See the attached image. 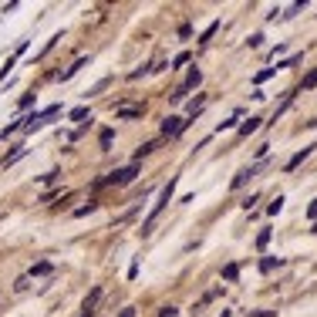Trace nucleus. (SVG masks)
Returning <instances> with one entry per match:
<instances>
[{
    "instance_id": "obj_1",
    "label": "nucleus",
    "mask_w": 317,
    "mask_h": 317,
    "mask_svg": "<svg viewBox=\"0 0 317 317\" xmlns=\"http://www.w3.org/2000/svg\"><path fill=\"white\" fill-rule=\"evenodd\" d=\"M172 193H176V179H169V186H162V193H159V203L152 206V213H149V220L142 223V236H149V233H152L155 220H159V216H162V209L172 203Z\"/></svg>"
},
{
    "instance_id": "obj_2",
    "label": "nucleus",
    "mask_w": 317,
    "mask_h": 317,
    "mask_svg": "<svg viewBox=\"0 0 317 317\" xmlns=\"http://www.w3.org/2000/svg\"><path fill=\"white\" fill-rule=\"evenodd\" d=\"M138 176V165L132 162V165H125V169H115V172H108L105 179H98V186H129L132 179Z\"/></svg>"
},
{
    "instance_id": "obj_3",
    "label": "nucleus",
    "mask_w": 317,
    "mask_h": 317,
    "mask_svg": "<svg viewBox=\"0 0 317 317\" xmlns=\"http://www.w3.org/2000/svg\"><path fill=\"white\" fill-rule=\"evenodd\" d=\"M57 112H61V105H51V108H44V112L31 115V118H24V125H20V129H24V132H34V129H41V125L48 122V118H54Z\"/></svg>"
},
{
    "instance_id": "obj_4",
    "label": "nucleus",
    "mask_w": 317,
    "mask_h": 317,
    "mask_svg": "<svg viewBox=\"0 0 317 317\" xmlns=\"http://www.w3.org/2000/svg\"><path fill=\"white\" fill-rule=\"evenodd\" d=\"M182 129H186V122H182V118H176V115H169V118L162 122V135H165V138H169V135H179Z\"/></svg>"
},
{
    "instance_id": "obj_5",
    "label": "nucleus",
    "mask_w": 317,
    "mask_h": 317,
    "mask_svg": "<svg viewBox=\"0 0 317 317\" xmlns=\"http://www.w3.org/2000/svg\"><path fill=\"white\" fill-rule=\"evenodd\" d=\"M98 297H101V287H95V290L84 297V307H81V314H78V317H95V304H98Z\"/></svg>"
},
{
    "instance_id": "obj_6",
    "label": "nucleus",
    "mask_w": 317,
    "mask_h": 317,
    "mask_svg": "<svg viewBox=\"0 0 317 317\" xmlns=\"http://www.w3.org/2000/svg\"><path fill=\"white\" fill-rule=\"evenodd\" d=\"M253 176H257V165H246V169H240V172H236V179H233V189H243L246 182L253 179Z\"/></svg>"
},
{
    "instance_id": "obj_7",
    "label": "nucleus",
    "mask_w": 317,
    "mask_h": 317,
    "mask_svg": "<svg viewBox=\"0 0 317 317\" xmlns=\"http://www.w3.org/2000/svg\"><path fill=\"white\" fill-rule=\"evenodd\" d=\"M277 267H284L280 257H263V260H260V273H273Z\"/></svg>"
},
{
    "instance_id": "obj_8",
    "label": "nucleus",
    "mask_w": 317,
    "mask_h": 317,
    "mask_svg": "<svg viewBox=\"0 0 317 317\" xmlns=\"http://www.w3.org/2000/svg\"><path fill=\"white\" fill-rule=\"evenodd\" d=\"M115 118H142V108H135V105H122L118 112H115Z\"/></svg>"
},
{
    "instance_id": "obj_9",
    "label": "nucleus",
    "mask_w": 317,
    "mask_h": 317,
    "mask_svg": "<svg viewBox=\"0 0 317 317\" xmlns=\"http://www.w3.org/2000/svg\"><path fill=\"white\" fill-rule=\"evenodd\" d=\"M314 149H317V145H307V149H301V152H297V155H293V159H290V162H287V169H297V165H301L304 159H307V155L314 152Z\"/></svg>"
},
{
    "instance_id": "obj_10",
    "label": "nucleus",
    "mask_w": 317,
    "mask_h": 317,
    "mask_svg": "<svg viewBox=\"0 0 317 317\" xmlns=\"http://www.w3.org/2000/svg\"><path fill=\"white\" fill-rule=\"evenodd\" d=\"M260 129V118H250V122H243V125H236V132L240 135H253V132Z\"/></svg>"
},
{
    "instance_id": "obj_11",
    "label": "nucleus",
    "mask_w": 317,
    "mask_h": 317,
    "mask_svg": "<svg viewBox=\"0 0 317 317\" xmlns=\"http://www.w3.org/2000/svg\"><path fill=\"white\" fill-rule=\"evenodd\" d=\"M236 273H240V263H226L223 267V280H236Z\"/></svg>"
},
{
    "instance_id": "obj_12",
    "label": "nucleus",
    "mask_w": 317,
    "mask_h": 317,
    "mask_svg": "<svg viewBox=\"0 0 317 317\" xmlns=\"http://www.w3.org/2000/svg\"><path fill=\"white\" fill-rule=\"evenodd\" d=\"M41 273H51V263L48 260H41V263H34V267H31V277H41Z\"/></svg>"
},
{
    "instance_id": "obj_13",
    "label": "nucleus",
    "mask_w": 317,
    "mask_h": 317,
    "mask_svg": "<svg viewBox=\"0 0 317 317\" xmlns=\"http://www.w3.org/2000/svg\"><path fill=\"white\" fill-rule=\"evenodd\" d=\"M203 105H206V98H203V95L193 98V101H189V115H199V112H203Z\"/></svg>"
},
{
    "instance_id": "obj_14",
    "label": "nucleus",
    "mask_w": 317,
    "mask_h": 317,
    "mask_svg": "<svg viewBox=\"0 0 317 317\" xmlns=\"http://www.w3.org/2000/svg\"><path fill=\"white\" fill-rule=\"evenodd\" d=\"M280 209H284V196H277L273 203L267 206V213H270V216H277V213H280Z\"/></svg>"
},
{
    "instance_id": "obj_15",
    "label": "nucleus",
    "mask_w": 317,
    "mask_h": 317,
    "mask_svg": "<svg viewBox=\"0 0 317 317\" xmlns=\"http://www.w3.org/2000/svg\"><path fill=\"white\" fill-rule=\"evenodd\" d=\"M273 74H277V68H263V71L257 74V84H263V81H267V78H273Z\"/></svg>"
},
{
    "instance_id": "obj_16",
    "label": "nucleus",
    "mask_w": 317,
    "mask_h": 317,
    "mask_svg": "<svg viewBox=\"0 0 317 317\" xmlns=\"http://www.w3.org/2000/svg\"><path fill=\"white\" fill-rule=\"evenodd\" d=\"M98 209V203H88V206H78V209H74V216H88V213H95Z\"/></svg>"
},
{
    "instance_id": "obj_17",
    "label": "nucleus",
    "mask_w": 317,
    "mask_h": 317,
    "mask_svg": "<svg viewBox=\"0 0 317 317\" xmlns=\"http://www.w3.org/2000/svg\"><path fill=\"white\" fill-rule=\"evenodd\" d=\"M152 149H155V142H145V145H142V149H135V162H138V159H142V155H149V152H152Z\"/></svg>"
},
{
    "instance_id": "obj_18",
    "label": "nucleus",
    "mask_w": 317,
    "mask_h": 317,
    "mask_svg": "<svg viewBox=\"0 0 317 317\" xmlns=\"http://www.w3.org/2000/svg\"><path fill=\"white\" fill-rule=\"evenodd\" d=\"M186 61H189V51H182V54H176V57H172V68H182Z\"/></svg>"
},
{
    "instance_id": "obj_19",
    "label": "nucleus",
    "mask_w": 317,
    "mask_h": 317,
    "mask_svg": "<svg viewBox=\"0 0 317 317\" xmlns=\"http://www.w3.org/2000/svg\"><path fill=\"white\" fill-rule=\"evenodd\" d=\"M267 243H270V229H263V233L257 236V246H260V250H263V246H267Z\"/></svg>"
},
{
    "instance_id": "obj_20",
    "label": "nucleus",
    "mask_w": 317,
    "mask_h": 317,
    "mask_svg": "<svg viewBox=\"0 0 317 317\" xmlns=\"http://www.w3.org/2000/svg\"><path fill=\"white\" fill-rule=\"evenodd\" d=\"M314 84H317V68L307 74V78H304V88H314Z\"/></svg>"
},
{
    "instance_id": "obj_21",
    "label": "nucleus",
    "mask_w": 317,
    "mask_h": 317,
    "mask_svg": "<svg viewBox=\"0 0 317 317\" xmlns=\"http://www.w3.org/2000/svg\"><path fill=\"white\" fill-rule=\"evenodd\" d=\"M71 118H74V122H81V118H88V108H74V112H71Z\"/></svg>"
},
{
    "instance_id": "obj_22",
    "label": "nucleus",
    "mask_w": 317,
    "mask_h": 317,
    "mask_svg": "<svg viewBox=\"0 0 317 317\" xmlns=\"http://www.w3.org/2000/svg\"><path fill=\"white\" fill-rule=\"evenodd\" d=\"M159 317H179V310H176V307H162V310H159Z\"/></svg>"
},
{
    "instance_id": "obj_23",
    "label": "nucleus",
    "mask_w": 317,
    "mask_h": 317,
    "mask_svg": "<svg viewBox=\"0 0 317 317\" xmlns=\"http://www.w3.org/2000/svg\"><path fill=\"white\" fill-rule=\"evenodd\" d=\"M101 145H105V149L112 145V129H105V132H101Z\"/></svg>"
},
{
    "instance_id": "obj_24",
    "label": "nucleus",
    "mask_w": 317,
    "mask_h": 317,
    "mask_svg": "<svg viewBox=\"0 0 317 317\" xmlns=\"http://www.w3.org/2000/svg\"><path fill=\"white\" fill-rule=\"evenodd\" d=\"M105 88H108V78H101V81H98L95 88H91V95H98V91H105Z\"/></svg>"
},
{
    "instance_id": "obj_25",
    "label": "nucleus",
    "mask_w": 317,
    "mask_h": 317,
    "mask_svg": "<svg viewBox=\"0 0 317 317\" xmlns=\"http://www.w3.org/2000/svg\"><path fill=\"white\" fill-rule=\"evenodd\" d=\"M307 216H310V220H317V199H314V203H310V209H307Z\"/></svg>"
},
{
    "instance_id": "obj_26",
    "label": "nucleus",
    "mask_w": 317,
    "mask_h": 317,
    "mask_svg": "<svg viewBox=\"0 0 317 317\" xmlns=\"http://www.w3.org/2000/svg\"><path fill=\"white\" fill-rule=\"evenodd\" d=\"M270 314H273V310H253L250 317H270Z\"/></svg>"
},
{
    "instance_id": "obj_27",
    "label": "nucleus",
    "mask_w": 317,
    "mask_h": 317,
    "mask_svg": "<svg viewBox=\"0 0 317 317\" xmlns=\"http://www.w3.org/2000/svg\"><path fill=\"white\" fill-rule=\"evenodd\" d=\"M118 317H135V307H125V310H122Z\"/></svg>"
}]
</instances>
